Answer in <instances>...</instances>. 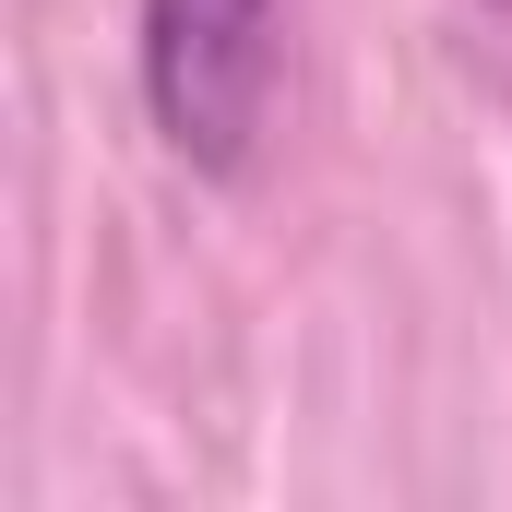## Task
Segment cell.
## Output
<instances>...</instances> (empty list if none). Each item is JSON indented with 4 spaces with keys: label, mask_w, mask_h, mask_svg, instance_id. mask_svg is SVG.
I'll return each mask as SVG.
<instances>
[{
    "label": "cell",
    "mask_w": 512,
    "mask_h": 512,
    "mask_svg": "<svg viewBox=\"0 0 512 512\" xmlns=\"http://www.w3.org/2000/svg\"><path fill=\"white\" fill-rule=\"evenodd\" d=\"M501 12H512V0H501Z\"/></svg>",
    "instance_id": "obj_2"
},
{
    "label": "cell",
    "mask_w": 512,
    "mask_h": 512,
    "mask_svg": "<svg viewBox=\"0 0 512 512\" xmlns=\"http://www.w3.org/2000/svg\"><path fill=\"white\" fill-rule=\"evenodd\" d=\"M274 24L286 0H143V108L167 131L179 167L203 179H239L262 143V108H274Z\"/></svg>",
    "instance_id": "obj_1"
}]
</instances>
